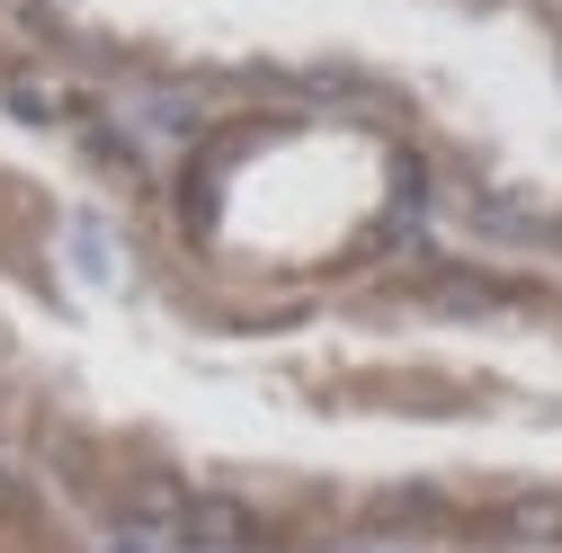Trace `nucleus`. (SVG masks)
Masks as SVG:
<instances>
[{"label": "nucleus", "mask_w": 562, "mask_h": 553, "mask_svg": "<svg viewBox=\"0 0 562 553\" xmlns=\"http://www.w3.org/2000/svg\"><path fill=\"white\" fill-rule=\"evenodd\" d=\"M188 535H205V544H241L250 518H241L233 500H196V509H188Z\"/></svg>", "instance_id": "1"}, {"label": "nucleus", "mask_w": 562, "mask_h": 553, "mask_svg": "<svg viewBox=\"0 0 562 553\" xmlns=\"http://www.w3.org/2000/svg\"><path fill=\"white\" fill-rule=\"evenodd\" d=\"M10 500H19V482H10V464H0V509H10Z\"/></svg>", "instance_id": "2"}]
</instances>
